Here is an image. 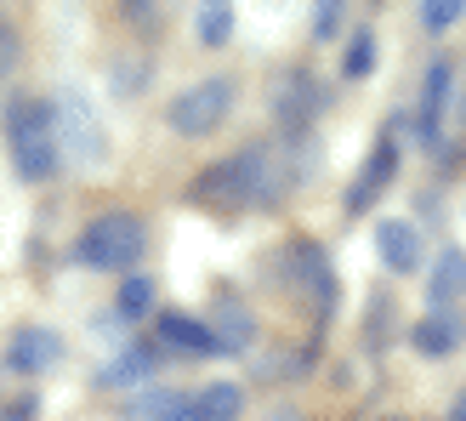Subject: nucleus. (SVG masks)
<instances>
[{
	"label": "nucleus",
	"instance_id": "nucleus-25",
	"mask_svg": "<svg viewBox=\"0 0 466 421\" xmlns=\"http://www.w3.org/2000/svg\"><path fill=\"white\" fill-rule=\"evenodd\" d=\"M40 416V393H17V399L0 405V421H35Z\"/></svg>",
	"mask_w": 466,
	"mask_h": 421
},
{
	"label": "nucleus",
	"instance_id": "nucleus-3",
	"mask_svg": "<svg viewBox=\"0 0 466 421\" xmlns=\"http://www.w3.org/2000/svg\"><path fill=\"white\" fill-rule=\"evenodd\" d=\"M143 245H148V228H143L137 210H103V217H91L80 228L75 256L86 268H97V273H137Z\"/></svg>",
	"mask_w": 466,
	"mask_h": 421
},
{
	"label": "nucleus",
	"instance_id": "nucleus-16",
	"mask_svg": "<svg viewBox=\"0 0 466 421\" xmlns=\"http://www.w3.org/2000/svg\"><path fill=\"white\" fill-rule=\"evenodd\" d=\"M461 296H466V251L461 245H444L432 256V279H427V302L438 313H450L461 308Z\"/></svg>",
	"mask_w": 466,
	"mask_h": 421
},
{
	"label": "nucleus",
	"instance_id": "nucleus-30",
	"mask_svg": "<svg viewBox=\"0 0 466 421\" xmlns=\"http://www.w3.org/2000/svg\"><path fill=\"white\" fill-rule=\"evenodd\" d=\"M387 421H404V416H387Z\"/></svg>",
	"mask_w": 466,
	"mask_h": 421
},
{
	"label": "nucleus",
	"instance_id": "nucleus-4",
	"mask_svg": "<svg viewBox=\"0 0 466 421\" xmlns=\"http://www.w3.org/2000/svg\"><path fill=\"white\" fill-rule=\"evenodd\" d=\"M233 98H239V80L233 75H205V80H194L188 91H177L166 103V126L177 137H211L233 114Z\"/></svg>",
	"mask_w": 466,
	"mask_h": 421
},
{
	"label": "nucleus",
	"instance_id": "nucleus-12",
	"mask_svg": "<svg viewBox=\"0 0 466 421\" xmlns=\"http://www.w3.org/2000/svg\"><path fill=\"white\" fill-rule=\"evenodd\" d=\"M211 336H217V347L222 354H245V347L256 342V313H250V302L233 291V285H222L217 291V302H211Z\"/></svg>",
	"mask_w": 466,
	"mask_h": 421
},
{
	"label": "nucleus",
	"instance_id": "nucleus-1",
	"mask_svg": "<svg viewBox=\"0 0 466 421\" xmlns=\"http://www.w3.org/2000/svg\"><path fill=\"white\" fill-rule=\"evenodd\" d=\"M6 149H12V171L23 182H52L63 166V149H57V103L52 98H35V91H17L6 98Z\"/></svg>",
	"mask_w": 466,
	"mask_h": 421
},
{
	"label": "nucleus",
	"instance_id": "nucleus-2",
	"mask_svg": "<svg viewBox=\"0 0 466 421\" xmlns=\"http://www.w3.org/2000/svg\"><path fill=\"white\" fill-rule=\"evenodd\" d=\"M268 166H273V143H245L239 154L217 159L194 177L188 200L217 210V217H239V210L262 205V189H268Z\"/></svg>",
	"mask_w": 466,
	"mask_h": 421
},
{
	"label": "nucleus",
	"instance_id": "nucleus-23",
	"mask_svg": "<svg viewBox=\"0 0 466 421\" xmlns=\"http://www.w3.org/2000/svg\"><path fill=\"white\" fill-rule=\"evenodd\" d=\"M17 63H23V40H17L12 23L0 17V86H6V80L17 75Z\"/></svg>",
	"mask_w": 466,
	"mask_h": 421
},
{
	"label": "nucleus",
	"instance_id": "nucleus-11",
	"mask_svg": "<svg viewBox=\"0 0 466 421\" xmlns=\"http://www.w3.org/2000/svg\"><path fill=\"white\" fill-rule=\"evenodd\" d=\"M159 365H166V347L148 342V336H131L108 365H97V376H91V382H97V387H143Z\"/></svg>",
	"mask_w": 466,
	"mask_h": 421
},
{
	"label": "nucleus",
	"instance_id": "nucleus-28",
	"mask_svg": "<svg viewBox=\"0 0 466 421\" xmlns=\"http://www.w3.org/2000/svg\"><path fill=\"white\" fill-rule=\"evenodd\" d=\"M444 421H466V387L455 393V399H450V410H444Z\"/></svg>",
	"mask_w": 466,
	"mask_h": 421
},
{
	"label": "nucleus",
	"instance_id": "nucleus-29",
	"mask_svg": "<svg viewBox=\"0 0 466 421\" xmlns=\"http://www.w3.org/2000/svg\"><path fill=\"white\" fill-rule=\"evenodd\" d=\"M273 421H301V410H279V416H273Z\"/></svg>",
	"mask_w": 466,
	"mask_h": 421
},
{
	"label": "nucleus",
	"instance_id": "nucleus-27",
	"mask_svg": "<svg viewBox=\"0 0 466 421\" xmlns=\"http://www.w3.org/2000/svg\"><path fill=\"white\" fill-rule=\"evenodd\" d=\"M159 421H199V416H194V405H188V399H177V405H171L166 416H159Z\"/></svg>",
	"mask_w": 466,
	"mask_h": 421
},
{
	"label": "nucleus",
	"instance_id": "nucleus-13",
	"mask_svg": "<svg viewBox=\"0 0 466 421\" xmlns=\"http://www.w3.org/2000/svg\"><path fill=\"white\" fill-rule=\"evenodd\" d=\"M159 347H166V354H188V359H217L222 354L211 324H205L199 313H182V308L159 313Z\"/></svg>",
	"mask_w": 466,
	"mask_h": 421
},
{
	"label": "nucleus",
	"instance_id": "nucleus-24",
	"mask_svg": "<svg viewBox=\"0 0 466 421\" xmlns=\"http://www.w3.org/2000/svg\"><path fill=\"white\" fill-rule=\"evenodd\" d=\"M341 17H347V6H341V0H324V6L313 12V40H330V35L341 29Z\"/></svg>",
	"mask_w": 466,
	"mask_h": 421
},
{
	"label": "nucleus",
	"instance_id": "nucleus-8",
	"mask_svg": "<svg viewBox=\"0 0 466 421\" xmlns=\"http://www.w3.org/2000/svg\"><path fill=\"white\" fill-rule=\"evenodd\" d=\"M450 86H455V57H432L427 63V80H421V103H415V143L421 149H438L444 137V108H450Z\"/></svg>",
	"mask_w": 466,
	"mask_h": 421
},
{
	"label": "nucleus",
	"instance_id": "nucleus-7",
	"mask_svg": "<svg viewBox=\"0 0 466 421\" xmlns=\"http://www.w3.org/2000/svg\"><path fill=\"white\" fill-rule=\"evenodd\" d=\"M330 103V91L313 68H285L273 86V120H279V137H308L313 114Z\"/></svg>",
	"mask_w": 466,
	"mask_h": 421
},
{
	"label": "nucleus",
	"instance_id": "nucleus-14",
	"mask_svg": "<svg viewBox=\"0 0 466 421\" xmlns=\"http://www.w3.org/2000/svg\"><path fill=\"white\" fill-rule=\"evenodd\" d=\"M461 342H466V313L461 308H450V313L432 308V313H421V319L410 324V347H415V354H427V359H450Z\"/></svg>",
	"mask_w": 466,
	"mask_h": 421
},
{
	"label": "nucleus",
	"instance_id": "nucleus-26",
	"mask_svg": "<svg viewBox=\"0 0 466 421\" xmlns=\"http://www.w3.org/2000/svg\"><path fill=\"white\" fill-rule=\"evenodd\" d=\"M370 319H376V324H370V347H381V342H387V319H392V302H387V296H376V302H370Z\"/></svg>",
	"mask_w": 466,
	"mask_h": 421
},
{
	"label": "nucleus",
	"instance_id": "nucleus-6",
	"mask_svg": "<svg viewBox=\"0 0 466 421\" xmlns=\"http://www.w3.org/2000/svg\"><path fill=\"white\" fill-rule=\"evenodd\" d=\"M285 273L301 285V296L313 302L319 319H336V308H341V285H336L330 251H324L319 240H290V251H285Z\"/></svg>",
	"mask_w": 466,
	"mask_h": 421
},
{
	"label": "nucleus",
	"instance_id": "nucleus-22",
	"mask_svg": "<svg viewBox=\"0 0 466 421\" xmlns=\"http://www.w3.org/2000/svg\"><path fill=\"white\" fill-rule=\"evenodd\" d=\"M455 23H461V0H421V29L444 35V29H455Z\"/></svg>",
	"mask_w": 466,
	"mask_h": 421
},
{
	"label": "nucleus",
	"instance_id": "nucleus-20",
	"mask_svg": "<svg viewBox=\"0 0 466 421\" xmlns=\"http://www.w3.org/2000/svg\"><path fill=\"white\" fill-rule=\"evenodd\" d=\"M233 35V6H222V0H211V6H199V40L205 46H211V52H217V46Z\"/></svg>",
	"mask_w": 466,
	"mask_h": 421
},
{
	"label": "nucleus",
	"instance_id": "nucleus-17",
	"mask_svg": "<svg viewBox=\"0 0 466 421\" xmlns=\"http://www.w3.org/2000/svg\"><path fill=\"white\" fill-rule=\"evenodd\" d=\"M188 405H194V416H199V421H239V416H245V387L217 376V382H205Z\"/></svg>",
	"mask_w": 466,
	"mask_h": 421
},
{
	"label": "nucleus",
	"instance_id": "nucleus-9",
	"mask_svg": "<svg viewBox=\"0 0 466 421\" xmlns=\"http://www.w3.org/2000/svg\"><path fill=\"white\" fill-rule=\"evenodd\" d=\"M392 177H399V143H392V131H381V137H376V149H370V159H364L359 177H353V189L341 194L347 217H359V210L376 205V200L392 189Z\"/></svg>",
	"mask_w": 466,
	"mask_h": 421
},
{
	"label": "nucleus",
	"instance_id": "nucleus-10",
	"mask_svg": "<svg viewBox=\"0 0 466 421\" xmlns=\"http://www.w3.org/2000/svg\"><path fill=\"white\" fill-rule=\"evenodd\" d=\"M57 359H63V336L52 324H17L6 342V370H17V376H46V370H57Z\"/></svg>",
	"mask_w": 466,
	"mask_h": 421
},
{
	"label": "nucleus",
	"instance_id": "nucleus-5",
	"mask_svg": "<svg viewBox=\"0 0 466 421\" xmlns=\"http://www.w3.org/2000/svg\"><path fill=\"white\" fill-rule=\"evenodd\" d=\"M52 103H57V149H68L86 171H103L114 159V149H108V131H103L97 114H91V103L80 91H63Z\"/></svg>",
	"mask_w": 466,
	"mask_h": 421
},
{
	"label": "nucleus",
	"instance_id": "nucleus-21",
	"mask_svg": "<svg viewBox=\"0 0 466 421\" xmlns=\"http://www.w3.org/2000/svg\"><path fill=\"white\" fill-rule=\"evenodd\" d=\"M177 399H182V393H166V387H154V393H137V399L126 405V416H131V421H159V416H166Z\"/></svg>",
	"mask_w": 466,
	"mask_h": 421
},
{
	"label": "nucleus",
	"instance_id": "nucleus-15",
	"mask_svg": "<svg viewBox=\"0 0 466 421\" xmlns=\"http://www.w3.org/2000/svg\"><path fill=\"white\" fill-rule=\"evenodd\" d=\"M376 251H381L387 273H415L427 245H421V228L410 217H387V222H376Z\"/></svg>",
	"mask_w": 466,
	"mask_h": 421
},
{
	"label": "nucleus",
	"instance_id": "nucleus-19",
	"mask_svg": "<svg viewBox=\"0 0 466 421\" xmlns=\"http://www.w3.org/2000/svg\"><path fill=\"white\" fill-rule=\"evenodd\" d=\"M341 75H347V80H370V75H376V29H364V23H359V29L347 35Z\"/></svg>",
	"mask_w": 466,
	"mask_h": 421
},
{
	"label": "nucleus",
	"instance_id": "nucleus-18",
	"mask_svg": "<svg viewBox=\"0 0 466 421\" xmlns=\"http://www.w3.org/2000/svg\"><path fill=\"white\" fill-rule=\"evenodd\" d=\"M148 313H154V279H148V273H126L120 291H114V319L143 324Z\"/></svg>",
	"mask_w": 466,
	"mask_h": 421
}]
</instances>
